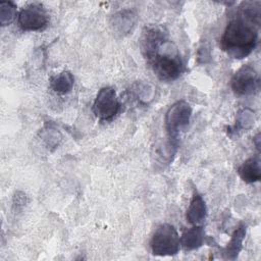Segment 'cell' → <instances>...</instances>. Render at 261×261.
<instances>
[{"label":"cell","mask_w":261,"mask_h":261,"mask_svg":"<svg viewBox=\"0 0 261 261\" xmlns=\"http://www.w3.org/2000/svg\"><path fill=\"white\" fill-rule=\"evenodd\" d=\"M49 21V15L41 3L25 5L17 15V24L21 31L35 32L45 29Z\"/></svg>","instance_id":"6"},{"label":"cell","mask_w":261,"mask_h":261,"mask_svg":"<svg viewBox=\"0 0 261 261\" xmlns=\"http://www.w3.org/2000/svg\"><path fill=\"white\" fill-rule=\"evenodd\" d=\"M259 83L260 79L256 69L250 64H245L232 75L230 80V87L234 94L247 96L258 91Z\"/></svg>","instance_id":"7"},{"label":"cell","mask_w":261,"mask_h":261,"mask_svg":"<svg viewBox=\"0 0 261 261\" xmlns=\"http://www.w3.org/2000/svg\"><path fill=\"white\" fill-rule=\"evenodd\" d=\"M121 104L114 88L103 87L97 93L92 110L95 116L101 121L112 120L119 112Z\"/></svg>","instance_id":"5"},{"label":"cell","mask_w":261,"mask_h":261,"mask_svg":"<svg viewBox=\"0 0 261 261\" xmlns=\"http://www.w3.org/2000/svg\"><path fill=\"white\" fill-rule=\"evenodd\" d=\"M17 15V7L11 1L0 2V23L2 27L10 24Z\"/></svg>","instance_id":"14"},{"label":"cell","mask_w":261,"mask_h":261,"mask_svg":"<svg viewBox=\"0 0 261 261\" xmlns=\"http://www.w3.org/2000/svg\"><path fill=\"white\" fill-rule=\"evenodd\" d=\"M260 15L259 2H242L220 38L221 49L237 59L250 55L258 43Z\"/></svg>","instance_id":"1"},{"label":"cell","mask_w":261,"mask_h":261,"mask_svg":"<svg viewBox=\"0 0 261 261\" xmlns=\"http://www.w3.org/2000/svg\"><path fill=\"white\" fill-rule=\"evenodd\" d=\"M49 83L53 92L59 95H64L71 91L74 84V77L70 71L63 70L57 74L52 75L49 80Z\"/></svg>","instance_id":"12"},{"label":"cell","mask_w":261,"mask_h":261,"mask_svg":"<svg viewBox=\"0 0 261 261\" xmlns=\"http://www.w3.org/2000/svg\"><path fill=\"white\" fill-rule=\"evenodd\" d=\"M240 177L247 184H253L259 181L261 178L260 157L259 155L248 158L238 168Z\"/></svg>","instance_id":"11"},{"label":"cell","mask_w":261,"mask_h":261,"mask_svg":"<svg viewBox=\"0 0 261 261\" xmlns=\"http://www.w3.org/2000/svg\"><path fill=\"white\" fill-rule=\"evenodd\" d=\"M151 251L155 256H173L180 249L179 236L176 228L169 223L160 224L151 239Z\"/></svg>","instance_id":"3"},{"label":"cell","mask_w":261,"mask_h":261,"mask_svg":"<svg viewBox=\"0 0 261 261\" xmlns=\"http://www.w3.org/2000/svg\"><path fill=\"white\" fill-rule=\"evenodd\" d=\"M180 246L186 251H192L200 248L205 241V231L201 225H194L187 228L179 237Z\"/></svg>","instance_id":"10"},{"label":"cell","mask_w":261,"mask_h":261,"mask_svg":"<svg viewBox=\"0 0 261 261\" xmlns=\"http://www.w3.org/2000/svg\"><path fill=\"white\" fill-rule=\"evenodd\" d=\"M246 236V225H240L232 233L230 241L224 248V258L234 260L243 248V242Z\"/></svg>","instance_id":"13"},{"label":"cell","mask_w":261,"mask_h":261,"mask_svg":"<svg viewBox=\"0 0 261 261\" xmlns=\"http://www.w3.org/2000/svg\"><path fill=\"white\" fill-rule=\"evenodd\" d=\"M207 217V206L203 197L198 194L194 193L190 205L187 209L186 218L187 221L193 225H200L205 221Z\"/></svg>","instance_id":"9"},{"label":"cell","mask_w":261,"mask_h":261,"mask_svg":"<svg viewBox=\"0 0 261 261\" xmlns=\"http://www.w3.org/2000/svg\"><path fill=\"white\" fill-rule=\"evenodd\" d=\"M146 59L156 76L161 81H175L185 70L180 54L168 38L161 42Z\"/></svg>","instance_id":"2"},{"label":"cell","mask_w":261,"mask_h":261,"mask_svg":"<svg viewBox=\"0 0 261 261\" xmlns=\"http://www.w3.org/2000/svg\"><path fill=\"white\" fill-rule=\"evenodd\" d=\"M137 14L132 9H122L115 12L111 17V25L116 34L124 36L135 27Z\"/></svg>","instance_id":"8"},{"label":"cell","mask_w":261,"mask_h":261,"mask_svg":"<svg viewBox=\"0 0 261 261\" xmlns=\"http://www.w3.org/2000/svg\"><path fill=\"white\" fill-rule=\"evenodd\" d=\"M192 117V107L184 100L173 103L165 113L164 122L168 139L177 141L178 135L185 132Z\"/></svg>","instance_id":"4"}]
</instances>
